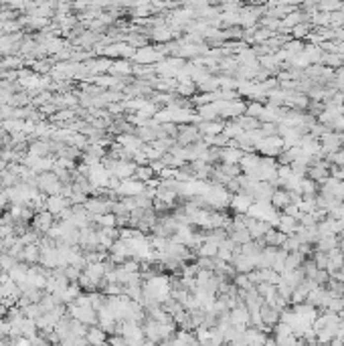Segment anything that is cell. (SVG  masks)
Here are the masks:
<instances>
[{
	"instance_id": "cell-1",
	"label": "cell",
	"mask_w": 344,
	"mask_h": 346,
	"mask_svg": "<svg viewBox=\"0 0 344 346\" xmlns=\"http://www.w3.org/2000/svg\"><path fill=\"white\" fill-rule=\"evenodd\" d=\"M144 290V304L146 302H154V304H164V302L170 298V277L168 275H154L146 279L142 284Z\"/></svg>"
},
{
	"instance_id": "cell-2",
	"label": "cell",
	"mask_w": 344,
	"mask_h": 346,
	"mask_svg": "<svg viewBox=\"0 0 344 346\" xmlns=\"http://www.w3.org/2000/svg\"><path fill=\"white\" fill-rule=\"evenodd\" d=\"M37 186H39V190L49 194V197L61 194V190H63V184L55 176V172H43V174H39L37 176Z\"/></svg>"
},
{
	"instance_id": "cell-3",
	"label": "cell",
	"mask_w": 344,
	"mask_h": 346,
	"mask_svg": "<svg viewBox=\"0 0 344 346\" xmlns=\"http://www.w3.org/2000/svg\"><path fill=\"white\" fill-rule=\"evenodd\" d=\"M201 132H199V126L195 124H188V126H178V136H176V144L186 148V146H192L201 142Z\"/></svg>"
},
{
	"instance_id": "cell-4",
	"label": "cell",
	"mask_w": 344,
	"mask_h": 346,
	"mask_svg": "<svg viewBox=\"0 0 344 346\" xmlns=\"http://www.w3.org/2000/svg\"><path fill=\"white\" fill-rule=\"evenodd\" d=\"M146 190V184L136 180V178H130V180H122L116 194H120L122 199H134V197H140V194Z\"/></svg>"
},
{
	"instance_id": "cell-5",
	"label": "cell",
	"mask_w": 344,
	"mask_h": 346,
	"mask_svg": "<svg viewBox=\"0 0 344 346\" xmlns=\"http://www.w3.org/2000/svg\"><path fill=\"white\" fill-rule=\"evenodd\" d=\"M31 225H33L35 233H45L47 235L51 231V227L55 225V215H51L49 211H37Z\"/></svg>"
},
{
	"instance_id": "cell-6",
	"label": "cell",
	"mask_w": 344,
	"mask_h": 346,
	"mask_svg": "<svg viewBox=\"0 0 344 346\" xmlns=\"http://www.w3.org/2000/svg\"><path fill=\"white\" fill-rule=\"evenodd\" d=\"M79 245H81L85 251H89V253L99 251V233H97L95 229H91V227L79 231ZM99 253H101V251H99Z\"/></svg>"
},
{
	"instance_id": "cell-7",
	"label": "cell",
	"mask_w": 344,
	"mask_h": 346,
	"mask_svg": "<svg viewBox=\"0 0 344 346\" xmlns=\"http://www.w3.org/2000/svg\"><path fill=\"white\" fill-rule=\"evenodd\" d=\"M136 168H138V164L136 162H130V160H116V164H114V170H112V176H116V178H120V180H130V178H134V174H136Z\"/></svg>"
},
{
	"instance_id": "cell-8",
	"label": "cell",
	"mask_w": 344,
	"mask_h": 346,
	"mask_svg": "<svg viewBox=\"0 0 344 346\" xmlns=\"http://www.w3.org/2000/svg\"><path fill=\"white\" fill-rule=\"evenodd\" d=\"M134 61H136L138 65H144V67H150L152 63H160L162 57L156 53L154 47H142V49H136Z\"/></svg>"
},
{
	"instance_id": "cell-9",
	"label": "cell",
	"mask_w": 344,
	"mask_h": 346,
	"mask_svg": "<svg viewBox=\"0 0 344 346\" xmlns=\"http://www.w3.org/2000/svg\"><path fill=\"white\" fill-rule=\"evenodd\" d=\"M255 201L249 197L247 192H239V194H233L231 197V209L235 211V215H247V211L251 209V205H253Z\"/></svg>"
},
{
	"instance_id": "cell-10",
	"label": "cell",
	"mask_w": 344,
	"mask_h": 346,
	"mask_svg": "<svg viewBox=\"0 0 344 346\" xmlns=\"http://www.w3.org/2000/svg\"><path fill=\"white\" fill-rule=\"evenodd\" d=\"M69 199H65V197H61V194H55V197H47V201H45V211H49L51 215H55V217H59V215L65 211V209H69Z\"/></svg>"
},
{
	"instance_id": "cell-11",
	"label": "cell",
	"mask_w": 344,
	"mask_h": 346,
	"mask_svg": "<svg viewBox=\"0 0 344 346\" xmlns=\"http://www.w3.org/2000/svg\"><path fill=\"white\" fill-rule=\"evenodd\" d=\"M118 146H122L124 150H130V152H138V150L144 148V142L136 136V134H120L116 140Z\"/></svg>"
},
{
	"instance_id": "cell-12",
	"label": "cell",
	"mask_w": 344,
	"mask_h": 346,
	"mask_svg": "<svg viewBox=\"0 0 344 346\" xmlns=\"http://www.w3.org/2000/svg\"><path fill=\"white\" fill-rule=\"evenodd\" d=\"M18 261H20V263H27V265L39 263V261H41V245H37V243L27 245V247L23 249V253H20Z\"/></svg>"
},
{
	"instance_id": "cell-13",
	"label": "cell",
	"mask_w": 344,
	"mask_h": 346,
	"mask_svg": "<svg viewBox=\"0 0 344 346\" xmlns=\"http://www.w3.org/2000/svg\"><path fill=\"white\" fill-rule=\"evenodd\" d=\"M150 37H152L158 45H168V43L174 39V37H178V33L176 31H172L170 27H166V25H162V27H156V29H152V33H150Z\"/></svg>"
},
{
	"instance_id": "cell-14",
	"label": "cell",
	"mask_w": 344,
	"mask_h": 346,
	"mask_svg": "<svg viewBox=\"0 0 344 346\" xmlns=\"http://www.w3.org/2000/svg\"><path fill=\"white\" fill-rule=\"evenodd\" d=\"M85 340H87L89 346H103L107 344V332L101 326H89L87 334H85Z\"/></svg>"
},
{
	"instance_id": "cell-15",
	"label": "cell",
	"mask_w": 344,
	"mask_h": 346,
	"mask_svg": "<svg viewBox=\"0 0 344 346\" xmlns=\"http://www.w3.org/2000/svg\"><path fill=\"white\" fill-rule=\"evenodd\" d=\"M249 310L245 308V304L237 306L231 310V324L233 326H241V328H249Z\"/></svg>"
},
{
	"instance_id": "cell-16",
	"label": "cell",
	"mask_w": 344,
	"mask_h": 346,
	"mask_svg": "<svg viewBox=\"0 0 344 346\" xmlns=\"http://www.w3.org/2000/svg\"><path fill=\"white\" fill-rule=\"evenodd\" d=\"M197 116H199L201 122H217V120H221L219 118V105H217V101L209 103V105H203V107H197Z\"/></svg>"
},
{
	"instance_id": "cell-17",
	"label": "cell",
	"mask_w": 344,
	"mask_h": 346,
	"mask_svg": "<svg viewBox=\"0 0 344 346\" xmlns=\"http://www.w3.org/2000/svg\"><path fill=\"white\" fill-rule=\"evenodd\" d=\"M259 162H261V156L259 154H243L239 166H241V172L243 174H253L259 168Z\"/></svg>"
},
{
	"instance_id": "cell-18",
	"label": "cell",
	"mask_w": 344,
	"mask_h": 346,
	"mask_svg": "<svg viewBox=\"0 0 344 346\" xmlns=\"http://www.w3.org/2000/svg\"><path fill=\"white\" fill-rule=\"evenodd\" d=\"M223 128H225V122L223 120H217V122H201L199 124V132H201V136H219V134H223Z\"/></svg>"
},
{
	"instance_id": "cell-19",
	"label": "cell",
	"mask_w": 344,
	"mask_h": 346,
	"mask_svg": "<svg viewBox=\"0 0 344 346\" xmlns=\"http://www.w3.org/2000/svg\"><path fill=\"white\" fill-rule=\"evenodd\" d=\"M269 205L275 209V211H279L282 213L288 205H290V194H288V190H284V188H275L273 190V194H271V201H269Z\"/></svg>"
},
{
	"instance_id": "cell-20",
	"label": "cell",
	"mask_w": 344,
	"mask_h": 346,
	"mask_svg": "<svg viewBox=\"0 0 344 346\" xmlns=\"http://www.w3.org/2000/svg\"><path fill=\"white\" fill-rule=\"evenodd\" d=\"M338 243H340V237H338V235H324V237H320L318 243H316L314 247H316V251H320V253H328V251L336 249Z\"/></svg>"
},
{
	"instance_id": "cell-21",
	"label": "cell",
	"mask_w": 344,
	"mask_h": 346,
	"mask_svg": "<svg viewBox=\"0 0 344 346\" xmlns=\"http://www.w3.org/2000/svg\"><path fill=\"white\" fill-rule=\"evenodd\" d=\"M18 39H20V35H14V37L0 35V53H4L6 57H10L18 49Z\"/></svg>"
},
{
	"instance_id": "cell-22",
	"label": "cell",
	"mask_w": 344,
	"mask_h": 346,
	"mask_svg": "<svg viewBox=\"0 0 344 346\" xmlns=\"http://www.w3.org/2000/svg\"><path fill=\"white\" fill-rule=\"evenodd\" d=\"M259 314H261V322H263V326H267V328H273L275 324L279 322V312H277L275 308L267 306V304H263V306L259 308Z\"/></svg>"
},
{
	"instance_id": "cell-23",
	"label": "cell",
	"mask_w": 344,
	"mask_h": 346,
	"mask_svg": "<svg viewBox=\"0 0 344 346\" xmlns=\"http://www.w3.org/2000/svg\"><path fill=\"white\" fill-rule=\"evenodd\" d=\"M243 152L239 148H223L221 150V164H239Z\"/></svg>"
},
{
	"instance_id": "cell-24",
	"label": "cell",
	"mask_w": 344,
	"mask_h": 346,
	"mask_svg": "<svg viewBox=\"0 0 344 346\" xmlns=\"http://www.w3.org/2000/svg\"><path fill=\"white\" fill-rule=\"evenodd\" d=\"M219 247H221V243L213 241V239H205V243L199 247L197 255H199V257H209V259H215V257H217V253H219Z\"/></svg>"
},
{
	"instance_id": "cell-25",
	"label": "cell",
	"mask_w": 344,
	"mask_h": 346,
	"mask_svg": "<svg viewBox=\"0 0 344 346\" xmlns=\"http://www.w3.org/2000/svg\"><path fill=\"white\" fill-rule=\"evenodd\" d=\"M245 134V130L235 122V120H229V122H225V128H223V136L227 138V140H237L239 136H243Z\"/></svg>"
},
{
	"instance_id": "cell-26",
	"label": "cell",
	"mask_w": 344,
	"mask_h": 346,
	"mask_svg": "<svg viewBox=\"0 0 344 346\" xmlns=\"http://www.w3.org/2000/svg\"><path fill=\"white\" fill-rule=\"evenodd\" d=\"M296 229H298V221L294 219V217H288V215H279V225H277V231H282V233H286L288 237L290 235H294L296 233Z\"/></svg>"
},
{
	"instance_id": "cell-27",
	"label": "cell",
	"mask_w": 344,
	"mask_h": 346,
	"mask_svg": "<svg viewBox=\"0 0 344 346\" xmlns=\"http://www.w3.org/2000/svg\"><path fill=\"white\" fill-rule=\"evenodd\" d=\"M49 152H51V144L43 142V140L33 142L31 148H29V156H33V158H45Z\"/></svg>"
},
{
	"instance_id": "cell-28",
	"label": "cell",
	"mask_w": 344,
	"mask_h": 346,
	"mask_svg": "<svg viewBox=\"0 0 344 346\" xmlns=\"http://www.w3.org/2000/svg\"><path fill=\"white\" fill-rule=\"evenodd\" d=\"M91 223L99 225L101 229H118V219L114 213H105V215H99V217H93Z\"/></svg>"
},
{
	"instance_id": "cell-29",
	"label": "cell",
	"mask_w": 344,
	"mask_h": 346,
	"mask_svg": "<svg viewBox=\"0 0 344 346\" xmlns=\"http://www.w3.org/2000/svg\"><path fill=\"white\" fill-rule=\"evenodd\" d=\"M110 73H112L114 77H118V79H120V75H130V73H132V63H130V61H126V59L114 61Z\"/></svg>"
},
{
	"instance_id": "cell-30",
	"label": "cell",
	"mask_w": 344,
	"mask_h": 346,
	"mask_svg": "<svg viewBox=\"0 0 344 346\" xmlns=\"http://www.w3.org/2000/svg\"><path fill=\"white\" fill-rule=\"evenodd\" d=\"M312 31H314L312 23H302V25H298V27L292 29V39H296V41H306V37H308Z\"/></svg>"
},
{
	"instance_id": "cell-31",
	"label": "cell",
	"mask_w": 344,
	"mask_h": 346,
	"mask_svg": "<svg viewBox=\"0 0 344 346\" xmlns=\"http://www.w3.org/2000/svg\"><path fill=\"white\" fill-rule=\"evenodd\" d=\"M180 97H195V91H197V85H195V81H184V83H178L176 85V89H174Z\"/></svg>"
},
{
	"instance_id": "cell-32",
	"label": "cell",
	"mask_w": 344,
	"mask_h": 346,
	"mask_svg": "<svg viewBox=\"0 0 344 346\" xmlns=\"http://www.w3.org/2000/svg\"><path fill=\"white\" fill-rule=\"evenodd\" d=\"M233 286L237 288V290H243V292H251L255 286L251 284V279H249V275L247 273H237L235 275V279H233Z\"/></svg>"
},
{
	"instance_id": "cell-33",
	"label": "cell",
	"mask_w": 344,
	"mask_h": 346,
	"mask_svg": "<svg viewBox=\"0 0 344 346\" xmlns=\"http://www.w3.org/2000/svg\"><path fill=\"white\" fill-rule=\"evenodd\" d=\"M318 190L320 186L310 178H302V182H300V194L302 197H312V194H318Z\"/></svg>"
},
{
	"instance_id": "cell-34",
	"label": "cell",
	"mask_w": 344,
	"mask_h": 346,
	"mask_svg": "<svg viewBox=\"0 0 344 346\" xmlns=\"http://www.w3.org/2000/svg\"><path fill=\"white\" fill-rule=\"evenodd\" d=\"M263 112H265V103H259V101H247V110H245V116H249V118H255V120H259Z\"/></svg>"
},
{
	"instance_id": "cell-35",
	"label": "cell",
	"mask_w": 344,
	"mask_h": 346,
	"mask_svg": "<svg viewBox=\"0 0 344 346\" xmlns=\"http://www.w3.org/2000/svg\"><path fill=\"white\" fill-rule=\"evenodd\" d=\"M235 122H237V124L245 130V132H253V130H259V128H261V122H259V120L249 118V116H241V118H237Z\"/></svg>"
},
{
	"instance_id": "cell-36",
	"label": "cell",
	"mask_w": 344,
	"mask_h": 346,
	"mask_svg": "<svg viewBox=\"0 0 344 346\" xmlns=\"http://www.w3.org/2000/svg\"><path fill=\"white\" fill-rule=\"evenodd\" d=\"M134 178L146 184V182H150V180L154 178V170L150 168V164H146V166H138V168H136V174H134Z\"/></svg>"
},
{
	"instance_id": "cell-37",
	"label": "cell",
	"mask_w": 344,
	"mask_h": 346,
	"mask_svg": "<svg viewBox=\"0 0 344 346\" xmlns=\"http://www.w3.org/2000/svg\"><path fill=\"white\" fill-rule=\"evenodd\" d=\"M79 296H81V286L79 284H69V288L63 292V296H61V302H67V304H71V302H75Z\"/></svg>"
},
{
	"instance_id": "cell-38",
	"label": "cell",
	"mask_w": 344,
	"mask_h": 346,
	"mask_svg": "<svg viewBox=\"0 0 344 346\" xmlns=\"http://www.w3.org/2000/svg\"><path fill=\"white\" fill-rule=\"evenodd\" d=\"M18 263H20L18 259H14V257H12V255H8V253H2V255H0V271L8 273V271H10V269H14Z\"/></svg>"
},
{
	"instance_id": "cell-39",
	"label": "cell",
	"mask_w": 344,
	"mask_h": 346,
	"mask_svg": "<svg viewBox=\"0 0 344 346\" xmlns=\"http://www.w3.org/2000/svg\"><path fill=\"white\" fill-rule=\"evenodd\" d=\"M219 170L227 178H239L241 176V166L239 164H219Z\"/></svg>"
},
{
	"instance_id": "cell-40",
	"label": "cell",
	"mask_w": 344,
	"mask_h": 346,
	"mask_svg": "<svg viewBox=\"0 0 344 346\" xmlns=\"http://www.w3.org/2000/svg\"><path fill=\"white\" fill-rule=\"evenodd\" d=\"M229 239H231L233 243H237V245H245V243L253 241L251 235H249V231H231V233H229Z\"/></svg>"
},
{
	"instance_id": "cell-41",
	"label": "cell",
	"mask_w": 344,
	"mask_h": 346,
	"mask_svg": "<svg viewBox=\"0 0 344 346\" xmlns=\"http://www.w3.org/2000/svg\"><path fill=\"white\" fill-rule=\"evenodd\" d=\"M20 65H23V61H20V57H4L2 61H0V69H6V71H12V69H18Z\"/></svg>"
},
{
	"instance_id": "cell-42",
	"label": "cell",
	"mask_w": 344,
	"mask_h": 346,
	"mask_svg": "<svg viewBox=\"0 0 344 346\" xmlns=\"http://www.w3.org/2000/svg\"><path fill=\"white\" fill-rule=\"evenodd\" d=\"M312 259H314V263H316L318 269H328V255H326V253L316 251V253L312 255Z\"/></svg>"
},
{
	"instance_id": "cell-43",
	"label": "cell",
	"mask_w": 344,
	"mask_h": 346,
	"mask_svg": "<svg viewBox=\"0 0 344 346\" xmlns=\"http://www.w3.org/2000/svg\"><path fill=\"white\" fill-rule=\"evenodd\" d=\"M282 213H284V215H288V217H294L298 223H300V219H302V215H304L302 211H300L296 205H292V203H290V205H288V207H286Z\"/></svg>"
},
{
	"instance_id": "cell-44",
	"label": "cell",
	"mask_w": 344,
	"mask_h": 346,
	"mask_svg": "<svg viewBox=\"0 0 344 346\" xmlns=\"http://www.w3.org/2000/svg\"><path fill=\"white\" fill-rule=\"evenodd\" d=\"M300 225H302L304 229H314V227H318V221L314 219V215H302Z\"/></svg>"
},
{
	"instance_id": "cell-45",
	"label": "cell",
	"mask_w": 344,
	"mask_h": 346,
	"mask_svg": "<svg viewBox=\"0 0 344 346\" xmlns=\"http://www.w3.org/2000/svg\"><path fill=\"white\" fill-rule=\"evenodd\" d=\"M217 259H221V261H225V263H233V251L227 249V247H219Z\"/></svg>"
},
{
	"instance_id": "cell-46",
	"label": "cell",
	"mask_w": 344,
	"mask_h": 346,
	"mask_svg": "<svg viewBox=\"0 0 344 346\" xmlns=\"http://www.w3.org/2000/svg\"><path fill=\"white\" fill-rule=\"evenodd\" d=\"M107 344H110V346H128V342H126V338L122 334H112L110 338H107Z\"/></svg>"
},
{
	"instance_id": "cell-47",
	"label": "cell",
	"mask_w": 344,
	"mask_h": 346,
	"mask_svg": "<svg viewBox=\"0 0 344 346\" xmlns=\"http://www.w3.org/2000/svg\"><path fill=\"white\" fill-rule=\"evenodd\" d=\"M53 120H57V122H65V120H73V112H71V110H61V112H57V114L53 116Z\"/></svg>"
},
{
	"instance_id": "cell-48",
	"label": "cell",
	"mask_w": 344,
	"mask_h": 346,
	"mask_svg": "<svg viewBox=\"0 0 344 346\" xmlns=\"http://www.w3.org/2000/svg\"><path fill=\"white\" fill-rule=\"evenodd\" d=\"M12 346H33V342H31L29 338H25V336H20V338H16V340L12 342Z\"/></svg>"
},
{
	"instance_id": "cell-49",
	"label": "cell",
	"mask_w": 344,
	"mask_h": 346,
	"mask_svg": "<svg viewBox=\"0 0 344 346\" xmlns=\"http://www.w3.org/2000/svg\"><path fill=\"white\" fill-rule=\"evenodd\" d=\"M158 346H176V344H174V336H172V338H168V340H162Z\"/></svg>"
},
{
	"instance_id": "cell-50",
	"label": "cell",
	"mask_w": 344,
	"mask_h": 346,
	"mask_svg": "<svg viewBox=\"0 0 344 346\" xmlns=\"http://www.w3.org/2000/svg\"><path fill=\"white\" fill-rule=\"evenodd\" d=\"M340 340H342V344H344V320L340 322V330H338V334H336Z\"/></svg>"
},
{
	"instance_id": "cell-51",
	"label": "cell",
	"mask_w": 344,
	"mask_h": 346,
	"mask_svg": "<svg viewBox=\"0 0 344 346\" xmlns=\"http://www.w3.org/2000/svg\"><path fill=\"white\" fill-rule=\"evenodd\" d=\"M265 346H277L275 338H269V336H267V340H265Z\"/></svg>"
},
{
	"instance_id": "cell-52",
	"label": "cell",
	"mask_w": 344,
	"mask_h": 346,
	"mask_svg": "<svg viewBox=\"0 0 344 346\" xmlns=\"http://www.w3.org/2000/svg\"><path fill=\"white\" fill-rule=\"evenodd\" d=\"M338 237H340V235H338ZM338 251L344 255V239H340V243H338Z\"/></svg>"
},
{
	"instance_id": "cell-53",
	"label": "cell",
	"mask_w": 344,
	"mask_h": 346,
	"mask_svg": "<svg viewBox=\"0 0 344 346\" xmlns=\"http://www.w3.org/2000/svg\"><path fill=\"white\" fill-rule=\"evenodd\" d=\"M2 170H6V162H4L2 156H0V172H2Z\"/></svg>"
},
{
	"instance_id": "cell-54",
	"label": "cell",
	"mask_w": 344,
	"mask_h": 346,
	"mask_svg": "<svg viewBox=\"0 0 344 346\" xmlns=\"http://www.w3.org/2000/svg\"><path fill=\"white\" fill-rule=\"evenodd\" d=\"M0 346H8V344H6V340H4V338H0Z\"/></svg>"
},
{
	"instance_id": "cell-55",
	"label": "cell",
	"mask_w": 344,
	"mask_h": 346,
	"mask_svg": "<svg viewBox=\"0 0 344 346\" xmlns=\"http://www.w3.org/2000/svg\"><path fill=\"white\" fill-rule=\"evenodd\" d=\"M340 239H344V229H342V231H340Z\"/></svg>"
},
{
	"instance_id": "cell-56",
	"label": "cell",
	"mask_w": 344,
	"mask_h": 346,
	"mask_svg": "<svg viewBox=\"0 0 344 346\" xmlns=\"http://www.w3.org/2000/svg\"><path fill=\"white\" fill-rule=\"evenodd\" d=\"M223 346H235V344H227V342H225V344H223Z\"/></svg>"
},
{
	"instance_id": "cell-57",
	"label": "cell",
	"mask_w": 344,
	"mask_h": 346,
	"mask_svg": "<svg viewBox=\"0 0 344 346\" xmlns=\"http://www.w3.org/2000/svg\"><path fill=\"white\" fill-rule=\"evenodd\" d=\"M2 124H4V122H0V128H2Z\"/></svg>"
}]
</instances>
